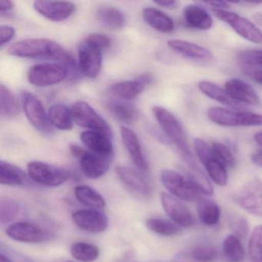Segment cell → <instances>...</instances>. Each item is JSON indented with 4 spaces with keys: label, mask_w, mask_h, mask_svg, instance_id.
Wrapping results in <instances>:
<instances>
[{
    "label": "cell",
    "mask_w": 262,
    "mask_h": 262,
    "mask_svg": "<svg viewBox=\"0 0 262 262\" xmlns=\"http://www.w3.org/2000/svg\"><path fill=\"white\" fill-rule=\"evenodd\" d=\"M211 122L227 127L262 126V115L244 110L211 107L207 112Z\"/></svg>",
    "instance_id": "obj_3"
},
{
    "label": "cell",
    "mask_w": 262,
    "mask_h": 262,
    "mask_svg": "<svg viewBox=\"0 0 262 262\" xmlns=\"http://www.w3.org/2000/svg\"><path fill=\"white\" fill-rule=\"evenodd\" d=\"M0 262H13L11 258L8 257V256L4 254V253L0 254Z\"/></svg>",
    "instance_id": "obj_54"
},
{
    "label": "cell",
    "mask_w": 262,
    "mask_h": 262,
    "mask_svg": "<svg viewBox=\"0 0 262 262\" xmlns=\"http://www.w3.org/2000/svg\"><path fill=\"white\" fill-rule=\"evenodd\" d=\"M71 113L76 125L113 138V131L108 122L90 104L82 100L76 101L72 105Z\"/></svg>",
    "instance_id": "obj_6"
},
{
    "label": "cell",
    "mask_w": 262,
    "mask_h": 262,
    "mask_svg": "<svg viewBox=\"0 0 262 262\" xmlns=\"http://www.w3.org/2000/svg\"><path fill=\"white\" fill-rule=\"evenodd\" d=\"M223 253L228 262H242L245 258V249L240 238L229 234L223 242Z\"/></svg>",
    "instance_id": "obj_32"
},
{
    "label": "cell",
    "mask_w": 262,
    "mask_h": 262,
    "mask_svg": "<svg viewBox=\"0 0 262 262\" xmlns=\"http://www.w3.org/2000/svg\"><path fill=\"white\" fill-rule=\"evenodd\" d=\"M13 7H14V4L12 1H9V0L0 1V13L2 16L4 13H9L11 12Z\"/></svg>",
    "instance_id": "obj_47"
},
{
    "label": "cell",
    "mask_w": 262,
    "mask_h": 262,
    "mask_svg": "<svg viewBox=\"0 0 262 262\" xmlns=\"http://www.w3.org/2000/svg\"><path fill=\"white\" fill-rule=\"evenodd\" d=\"M231 228L234 232V235L239 238L247 237L248 233V225L246 219L244 217H236L231 222Z\"/></svg>",
    "instance_id": "obj_44"
},
{
    "label": "cell",
    "mask_w": 262,
    "mask_h": 262,
    "mask_svg": "<svg viewBox=\"0 0 262 262\" xmlns=\"http://www.w3.org/2000/svg\"><path fill=\"white\" fill-rule=\"evenodd\" d=\"M189 257L195 262H214L217 259V251L212 245L199 244L191 248Z\"/></svg>",
    "instance_id": "obj_38"
},
{
    "label": "cell",
    "mask_w": 262,
    "mask_h": 262,
    "mask_svg": "<svg viewBox=\"0 0 262 262\" xmlns=\"http://www.w3.org/2000/svg\"><path fill=\"white\" fill-rule=\"evenodd\" d=\"M251 162L258 167L262 168V148L254 151L251 156Z\"/></svg>",
    "instance_id": "obj_49"
},
{
    "label": "cell",
    "mask_w": 262,
    "mask_h": 262,
    "mask_svg": "<svg viewBox=\"0 0 262 262\" xmlns=\"http://www.w3.org/2000/svg\"><path fill=\"white\" fill-rule=\"evenodd\" d=\"M21 103L29 122L38 131L42 133H51L53 126L49 120L42 102L33 93L28 91L21 93Z\"/></svg>",
    "instance_id": "obj_10"
},
{
    "label": "cell",
    "mask_w": 262,
    "mask_h": 262,
    "mask_svg": "<svg viewBox=\"0 0 262 262\" xmlns=\"http://www.w3.org/2000/svg\"><path fill=\"white\" fill-rule=\"evenodd\" d=\"M102 51L83 42L78 50V67L83 76L95 79L99 76L102 67Z\"/></svg>",
    "instance_id": "obj_12"
},
{
    "label": "cell",
    "mask_w": 262,
    "mask_h": 262,
    "mask_svg": "<svg viewBox=\"0 0 262 262\" xmlns=\"http://www.w3.org/2000/svg\"><path fill=\"white\" fill-rule=\"evenodd\" d=\"M154 3L159 7L169 9V10L176 8L179 4L177 1H174V0H159V1H155Z\"/></svg>",
    "instance_id": "obj_48"
},
{
    "label": "cell",
    "mask_w": 262,
    "mask_h": 262,
    "mask_svg": "<svg viewBox=\"0 0 262 262\" xmlns=\"http://www.w3.org/2000/svg\"><path fill=\"white\" fill-rule=\"evenodd\" d=\"M25 213L24 205L14 199H2L0 202V222L10 223Z\"/></svg>",
    "instance_id": "obj_34"
},
{
    "label": "cell",
    "mask_w": 262,
    "mask_h": 262,
    "mask_svg": "<svg viewBox=\"0 0 262 262\" xmlns=\"http://www.w3.org/2000/svg\"><path fill=\"white\" fill-rule=\"evenodd\" d=\"M161 202L167 215L179 227L189 228L195 224V219L191 210L177 198L162 193Z\"/></svg>",
    "instance_id": "obj_13"
},
{
    "label": "cell",
    "mask_w": 262,
    "mask_h": 262,
    "mask_svg": "<svg viewBox=\"0 0 262 262\" xmlns=\"http://www.w3.org/2000/svg\"><path fill=\"white\" fill-rule=\"evenodd\" d=\"M20 113L19 102L11 90L1 84L0 85V114L5 119H13Z\"/></svg>",
    "instance_id": "obj_29"
},
{
    "label": "cell",
    "mask_w": 262,
    "mask_h": 262,
    "mask_svg": "<svg viewBox=\"0 0 262 262\" xmlns=\"http://www.w3.org/2000/svg\"><path fill=\"white\" fill-rule=\"evenodd\" d=\"M79 159L82 173L90 179H97L103 176L110 169L111 164V157H105L86 150Z\"/></svg>",
    "instance_id": "obj_17"
},
{
    "label": "cell",
    "mask_w": 262,
    "mask_h": 262,
    "mask_svg": "<svg viewBox=\"0 0 262 262\" xmlns=\"http://www.w3.org/2000/svg\"><path fill=\"white\" fill-rule=\"evenodd\" d=\"M248 252L251 262H262V226L255 227L250 236Z\"/></svg>",
    "instance_id": "obj_39"
},
{
    "label": "cell",
    "mask_w": 262,
    "mask_h": 262,
    "mask_svg": "<svg viewBox=\"0 0 262 262\" xmlns=\"http://www.w3.org/2000/svg\"><path fill=\"white\" fill-rule=\"evenodd\" d=\"M152 113L164 134L176 145L185 162L194 159L185 131L174 115L159 105L153 107Z\"/></svg>",
    "instance_id": "obj_2"
},
{
    "label": "cell",
    "mask_w": 262,
    "mask_h": 262,
    "mask_svg": "<svg viewBox=\"0 0 262 262\" xmlns=\"http://www.w3.org/2000/svg\"><path fill=\"white\" fill-rule=\"evenodd\" d=\"M97 16L105 27L111 30H121L125 24L123 13L115 7H101L97 10Z\"/></svg>",
    "instance_id": "obj_31"
},
{
    "label": "cell",
    "mask_w": 262,
    "mask_h": 262,
    "mask_svg": "<svg viewBox=\"0 0 262 262\" xmlns=\"http://www.w3.org/2000/svg\"><path fill=\"white\" fill-rule=\"evenodd\" d=\"M84 42L93 46V47L101 51L110 48L112 43L111 39L108 36L101 33H91L87 36Z\"/></svg>",
    "instance_id": "obj_43"
},
{
    "label": "cell",
    "mask_w": 262,
    "mask_h": 262,
    "mask_svg": "<svg viewBox=\"0 0 262 262\" xmlns=\"http://www.w3.org/2000/svg\"><path fill=\"white\" fill-rule=\"evenodd\" d=\"M108 107L111 114L122 123H133L139 117V112L130 104L112 102L108 104Z\"/></svg>",
    "instance_id": "obj_33"
},
{
    "label": "cell",
    "mask_w": 262,
    "mask_h": 262,
    "mask_svg": "<svg viewBox=\"0 0 262 262\" xmlns=\"http://www.w3.org/2000/svg\"><path fill=\"white\" fill-rule=\"evenodd\" d=\"M254 139L256 143L258 144L262 148V131L255 133L254 136Z\"/></svg>",
    "instance_id": "obj_53"
},
{
    "label": "cell",
    "mask_w": 262,
    "mask_h": 262,
    "mask_svg": "<svg viewBox=\"0 0 262 262\" xmlns=\"http://www.w3.org/2000/svg\"><path fill=\"white\" fill-rule=\"evenodd\" d=\"M70 151H71L72 154L75 156V157L79 159L80 156L85 152V150L82 147L79 145H76V144H71L70 145Z\"/></svg>",
    "instance_id": "obj_50"
},
{
    "label": "cell",
    "mask_w": 262,
    "mask_h": 262,
    "mask_svg": "<svg viewBox=\"0 0 262 262\" xmlns=\"http://www.w3.org/2000/svg\"><path fill=\"white\" fill-rule=\"evenodd\" d=\"M161 181L164 186L179 200L186 202L199 201L205 197L200 188L188 177L173 170H163L161 173Z\"/></svg>",
    "instance_id": "obj_4"
},
{
    "label": "cell",
    "mask_w": 262,
    "mask_h": 262,
    "mask_svg": "<svg viewBox=\"0 0 262 262\" xmlns=\"http://www.w3.org/2000/svg\"><path fill=\"white\" fill-rule=\"evenodd\" d=\"M153 81L152 76L146 73L135 80L116 82L110 86V93L124 101L133 100L145 90Z\"/></svg>",
    "instance_id": "obj_16"
},
{
    "label": "cell",
    "mask_w": 262,
    "mask_h": 262,
    "mask_svg": "<svg viewBox=\"0 0 262 262\" xmlns=\"http://www.w3.org/2000/svg\"><path fill=\"white\" fill-rule=\"evenodd\" d=\"M225 89L234 100L240 103L251 105L260 104V99L255 90L241 79H229L225 82Z\"/></svg>",
    "instance_id": "obj_21"
},
{
    "label": "cell",
    "mask_w": 262,
    "mask_h": 262,
    "mask_svg": "<svg viewBox=\"0 0 262 262\" xmlns=\"http://www.w3.org/2000/svg\"><path fill=\"white\" fill-rule=\"evenodd\" d=\"M253 20L259 27H262V13H255L252 15Z\"/></svg>",
    "instance_id": "obj_51"
},
{
    "label": "cell",
    "mask_w": 262,
    "mask_h": 262,
    "mask_svg": "<svg viewBox=\"0 0 262 262\" xmlns=\"http://www.w3.org/2000/svg\"><path fill=\"white\" fill-rule=\"evenodd\" d=\"M116 172L124 185L133 192L144 197H148L152 192L149 182L133 168L119 165L116 167Z\"/></svg>",
    "instance_id": "obj_18"
},
{
    "label": "cell",
    "mask_w": 262,
    "mask_h": 262,
    "mask_svg": "<svg viewBox=\"0 0 262 262\" xmlns=\"http://www.w3.org/2000/svg\"><path fill=\"white\" fill-rule=\"evenodd\" d=\"M49 120L52 126L62 131H70L73 128L71 110L63 104H55L48 111Z\"/></svg>",
    "instance_id": "obj_26"
},
{
    "label": "cell",
    "mask_w": 262,
    "mask_h": 262,
    "mask_svg": "<svg viewBox=\"0 0 262 262\" xmlns=\"http://www.w3.org/2000/svg\"><path fill=\"white\" fill-rule=\"evenodd\" d=\"M70 70L56 62H43L30 67L27 74L29 82L37 87L58 85L67 79Z\"/></svg>",
    "instance_id": "obj_5"
},
{
    "label": "cell",
    "mask_w": 262,
    "mask_h": 262,
    "mask_svg": "<svg viewBox=\"0 0 262 262\" xmlns=\"http://www.w3.org/2000/svg\"><path fill=\"white\" fill-rule=\"evenodd\" d=\"M6 233L10 238L23 243H43L53 237V234L50 231L39 225L28 222L10 224L6 230Z\"/></svg>",
    "instance_id": "obj_11"
},
{
    "label": "cell",
    "mask_w": 262,
    "mask_h": 262,
    "mask_svg": "<svg viewBox=\"0 0 262 262\" xmlns=\"http://www.w3.org/2000/svg\"><path fill=\"white\" fill-rule=\"evenodd\" d=\"M120 134L122 143L134 165L141 171L148 170V163L137 135L126 126L121 127Z\"/></svg>",
    "instance_id": "obj_20"
},
{
    "label": "cell",
    "mask_w": 262,
    "mask_h": 262,
    "mask_svg": "<svg viewBox=\"0 0 262 262\" xmlns=\"http://www.w3.org/2000/svg\"><path fill=\"white\" fill-rule=\"evenodd\" d=\"M194 151L196 156L199 158L202 165H205L207 162L212 159H215L213 154L211 145H208L205 140L200 138H196L194 141Z\"/></svg>",
    "instance_id": "obj_41"
},
{
    "label": "cell",
    "mask_w": 262,
    "mask_h": 262,
    "mask_svg": "<svg viewBox=\"0 0 262 262\" xmlns=\"http://www.w3.org/2000/svg\"><path fill=\"white\" fill-rule=\"evenodd\" d=\"M66 262H76V261H71V260H67V261Z\"/></svg>",
    "instance_id": "obj_55"
},
{
    "label": "cell",
    "mask_w": 262,
    "mask_h": 262,
    "mask_svg": "<svg viewBox=\"0 0 262 262\" xmlns=\"http://www.w3.org/2000/svg\"><path fill=\"white\" fill-rule=\"evenodd\" d=\"M75 225L90 233H101L108 226V219L104 213L96 209H80L72 215Z\"/></svg>",
    "instance_id": "obj_15"
},
{
    "label": "cell",
    "mask_w": 262,
    "mask_h": 262,
    "mask_svg": "<svg viewBox=\"0 0 262 262\" xmlns=\"http://www.w3.org/2000/svg\"><path fill=\"white\" fill-rule=\"evenodd\" d=\"M145 225L150 231L165 237L177 235L181 231L179 225L168 219H148L145 222Z\"/></svg>",
    "instance_id": "obj_36"
},
{
    "label": "cell",
    "mask_w": 262,
    "mask_h": 262,
    "mask_svg": "<svg viewBox=\"0 0 262 262\" xmlns=\"http://www.w3.org/2000/svg\"><path fill=\"white\" fill-rule=\"evenodd\" d=\"M73 258L80 262H93L99 257V249L96 245L86 242H76L70 248Z\"/></svg>",
    "instance_id": "obj_35"
},
{
    "label": "cell",
    "mask_w": 262,
    "mask_h": 262,
    "mask_svg": "<svg viewBox=\"0 0 262 262\" xmlns=\"http://www.w3.org/2000/svg\"><path fill=\"white\" fill-rule=\"evenodd\" d=\"M16 30L14 27L9 25H1L0 27V37H1V47L9 43L14 37Z\"/></svg>",
    "instance_id": "obj_45"
},
{
    "label": "cell",
    "mask_w": 262,
    "mask_h": 262,
    "mask_svg": "<svg viewBox=\"0 0 262 262\" xmlns=\"http://www.w3.org/2000/svg\"><path fill=\"white\" fill-rule=\"evenodd\" d=\"M199 90L208 97L211 98L213 100L223 104L227 106L231 107L234 110L244 108V105L237 101L234 100L225 89L222 88L216 85L214 82L209 81H201L199 82Z\"/></svg>",
    "instance_id": "obj_24"
},
{
    "label": "cell",
    "mask_w": 262,
    "mask_h": 262,
    "mask_svg": "<svg viewBox=\"0 0 262 262\" xmlns=\"http://www.w3.org/2000/svg\"><path fill=\"white\" fill-rule=\"evenodd\" d=\"M253 79L257 83L262 85V70H258L256 71L255 73L253 74Z\"/></svg>",
    "instance_id": "obj_52"
},
{
    "label": "cell",
    "mask_w": 262,
    "mask_h": 262,
    "mask_svg": "<svg viewBox=\"0 0 262 262\" xmlns=\"http://www.w3.org/2000/svg\"><path fill=\"white\" fill-rule=\"evenodd\" d=\"M205 5L210 6L214 10H225L230 7L229 3L225 1H211V2H205Z\"/></svg>",
    "instance_id": "obj_46"
},
{
    "label": "cell",
    "mask_w": 262,
    "mask_h": 262,
    "mask_svg": "<svg viewBox=\"0 0 262 262\" xmlns=\"http://www.w3.org/2000/svg\"><path fill=\"white\" fill-rule=\"evenodd\" d=\"M211 146L214 158L227 168H234L236 166L235 157L228 146L219 142H213Z\"/></svg>",
    "instance_id": "obj_40"
},
{
    "label": "cell",
    "mask_w": 262,
    "mask_h": 262,
    "mask_svg": "<svg viewBox=\"0 0 262 262\" xmlns=\"http://www.w3.org/2000/svg\"><path fill=\"white\" fill-rule=\"evenodd\" d=\"M238 59L247 66H262V50H244L239 53Z\"/></svg>",
    "instance_id": "obj_42"
},
{
    "label": "cell",
    "mask_w": 262,
    "mask_h": 262,
    "mask_svg": "<svg viewBox=\"0 0 262 262\" xmlns=\"http://www.w3.org/2000/svg\"><path fill=\"white\" fill-rule=\"evenodd\" d=\"M33 7L41 16L53 22H61L69 19L76 10L73 3L61 1L37 0L33 3Z\"/></svg>",
    "instance_id": "obj_14"
},
{
    "label": "cell",
    "mask_w": 262,
    "mask_h": 262,
    "mask_svg": "<svg viewBox=\"0 0 262 262\" xmlns=\"http://www.w3.org/2000/svg\"><path fill=\"white\" fill-rule=\"evenodd\" d=\"M233 200L252 215L262 217V181L253 179L233 195Z\"/></svg>",
    "instance_id": "obj_8"
},
{
    "label": "cell",
    "mask_w": 262,
    "mask_h": 262,
    "mask_svg": "<svg viewBox=\"0 0 262 262\" xmlns=\"http://www.w3.org/2000/svg\"><path fill=\"white\" fill-rule=\"evenodd\" d=\"M12 56L26 59H50L57 61L69 70L75 68L73 55L60 44L44 38L23 39L8 49Z\"/></svg>",
    "instance_id": "obj_1"
},
{
    "label": "cell",
    "mask_w": 262,
    "mask_h": 262,
    "mask_svg": "<svg viewBox=\"0 0 262 262\" xmlns=\"http://www.w3.org/2000/svg\"><path fill=\"white\" fill-rule=\"evenodd\" d=\"M28 176L32 180L47 187H57L70 179V174L65 168L39 161L27 165Z\"/></svg>",
    "instance_id": "obj_7"
},
{
    "label": "cell",
    "mask_w": 262,
    "mask_h": 262,
    "mask_svg": "<svg viewBox=\"0 0 262 262\" xmlns=\"http://www.w3.org/2000/svg\"><path fill=\"white\" fill-rule=\"evenodd\" d=\"M167 45L176 53L196 62H209L214 59V56L208 49L188 41L170 39Z\"/></svg>",
    "instance_id": "obj_19"
},
{
    "label": "cell",
    "mask_w": 262,
    "mask_h": 262,
    "mask_svg": "<svg viewBox=\"0 0 262 262\" xmlns=\"http://www.w3.org/2000/svg\"><path fill=\"white\" fill-rule=\"evenodd\" d=\"M80 139L90 151L105 157L113 156V142L111 138L106 135L99 132L85 130L81 133Z\"/></svg>",
    "instance_id": "obj_22"
},
{
    "label": "cell",
    "mask_w": 262,
    "mask_h": 262,
    "mask_svg": "<svg viewBox=\"0 0 262 262\" xmlns=\"http://www.w3.org/2000/svg\"><path fill=\"white\" fill-rule=\"evenodd\" d=\"M142 16L149 27L161 33H169L174 30V21L163 12L154 7H146Z\"/></svg>",
    "instance_id": "obj_25"
},
{
    "label": "cell",
    "mask_w": 262,
    "mask_h": 262,
    "mask_svg": "<svg viewBox=\"0 0 262 262\" xmlns=\"http://www.w3.org/2000/svg\"><path fill=\"white\" fill-rule=\"evenodd\" d=\"M197 212L199 220L206 226H214L220 221V207L211 199L205 197L199 199L197 202Z\"/></svg>",
    "instance_id": "obj_27"
},
{
    "label": "cell",
    "mask_w": 262,
    "mask_h": 262,
    "mask_svg": "<svg viewBox=\"0 0 262 262\" xmlns=\"http://www.w3.org/2000/svg\"><path fill=\"white\" fill-rule=\"evenodd\" d=\"M185 22L191 28L199 30H208L212 27L211 15L202 7L189 4L184 9Z\"/></svg>",
    "instance_id": "obj_23"
},
{
    "label": "cell",
    "mask_w": 262,
    "mask_h": 262,
    "mask_svg": "<svg viewBox=\"0 0 262 262\" xmlns=\"http://www.w3.org/2000/svg\"><path fill=\"white\" fill-rule=\"evenodd\" d=\"M210 179L219 186H226L228 183L227 168L216 159H212L204 165Z\"/></svg>",
    "instance_id": "obj_37"
},
{
    "label": "cell",
    "mask_w": 262,
    "mask_h": 262,
    "mask_svg": "<svg viewBox=\"0 0 262 262\" xmlns=\"http://www.w3.org/2000/svg\"><path fill=\"white\" fill-rule=\"evenodd\" d=\"M27 176L24 170L5 161L0 162V183L8 186L23 185L27 182Z\"/></svg>",
    "instance_id": "obj_28"
},
{
    "label": "cell",
    "mask_w": 262,
    "mask_h": 262,
    "mask_svg": "<svg viewBox=\"0 0 262 262\" xmlns=\"http://www.w3.org/2000/svg\"><path fill=\"white\" fill-rule=\"evenodd\" d=\"M212 12L216 18L228 24L239 36L253 43L262 45V32L255 24L233 12L214 9Z\"/></svg>",
    "instance_id": "obj_9"
},
{
    "label": "cell",
    "mask_w": 262,
    "mask_h": 262,
    "mask_svg": "<svg viewBox=\"0 0 262 262\" xmlns=\"http://www.w3.org/2000/svg\"><path fill=\"white\" fill-rule=\"evenodd\" d=\"M76 199L85 206L102 208L106 205L105 199L94 188L87 185H79L75 188Z\"/></svg>",
    "instance_id": "obj_30"
}]
</instances>
